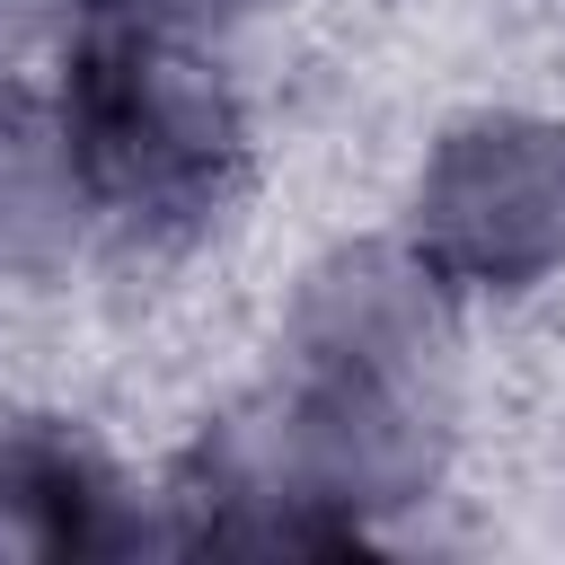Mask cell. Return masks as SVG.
I'll list each match as a JSON object with an SVG mask.
<instances>
[{
	"mask_svg": "<svg viewBox=\"0 0 565 565\" xmlns=\"http://www.w3.org/2000/svg\"><path fill=\"white\" fill-rule=\"evenodd\" d=\"M62 71V141L79 194L132 238H177L212 221L238 168V115L221 79L150 18L79 26Z\"/></svg>",
	"mask_w": 565,
	"mask_h": 565,
	"instance_id": "6da1fadb",
	"label": "cell"
},
{
	"mask_svg": "<svg viewBox=\"0 0 565 565\" xmlns=\"http://www.w3.org/2000/svg\"><path fill=\"white\" fill-rule=\"evenodd\" d=\"M132 9H159V18H212V9H238V0H132Z\"/></svg>",
	"mask_w": 565,
	"mask_h": 565,
	"instance_id": "7a4b0ae2",
	"label": "cell"
}]
</instances>
